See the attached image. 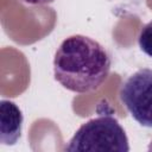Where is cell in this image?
<instances>
[{"instance_id":"6da1fadb","label":"cell","mask_w":152,"mask_h":152,"mask_svg":"<svg viewBox=\"0 0 152 152\" xmlns=\"http://www.w3.org/2000/svg\"><path fill=\"white\" fill-rule=\"evenodd\" d=\"M110 56L95 39L74 34L65 38L53 58L55 80L74 93L96 90L107 80Z\"/></svg>"},{"instance_id":"7a4b0ae2","label":"cell","mask_w":152,"mask_h":152,"mask_svg":"<svg viewBox=\"0 0 152 152\" xmlns=\"http://www.w3.org/2000/svg\"><path fill=\"white\" fill-rule=\"evenodd\" d=\"M64 150L128 152L129 144L118 119L110 113H103L81 125Z\"/></svg>"},{"instance_id":"3957f363","label":"cell","mask_w":152,"mask_h":152,"mask_svg":"<svg viewBox=\"0 0 152 152\" xmlns=\"http://www.w3.org/2000/svg\"><path fill=\"white\" fill-rule=\"evenodd\" d=\"M120 100L132 118L144 127H152V69L142 68L121 86Z\"/></svg>"},{"instance_id":"277c9868","label":"cell","mask_w":152,"mask_h":152,"mask_svg":"<svg viewBox=\"0 0 152 152\" xmlns=\"http://www.w3.org/2000/svg\"><path fill=\"white\" fill-rule=\"evenodd\" d=\"M24 116L20 108L11 100L0 102V140L4 145H14L21 137Z\"/></svg>"},{"instance_id":"5b68a950","label":"cell","mask_w":152,"mask_h":152,"mask_svg":"<svg viewBox=\"0 0 152 152\" xmlns=\"http://www.w3.org/2000/svg\"><path fill=\"white\" fill-rule=\"evenodd\" d=\"M138 44L140 50L152 58V20L140 30Z\"/></svg>"},{"instance_id":"8992f818","label":"cell","mask_w":152,"mask_h":152,"mask_svg":"<svg viewBox=\"0 0 152 152\" xmlns=\"http://www.w3.org/2000/svg\"><path fill=\"white\" fill-rule=\"evenodd\" d=\"M26 5H46V4H51L55 0H19Z\"/></svg>"},{"instance_id":"52a82bcc","label":"cell","mask_w":152,"mask_h":152,"mask_svg":"<svg viewBox=\"0 0 152 152\" xmlns=\"http://www.w3.org/2000/svg\"><path fill=\"white\" fill-rule=\"evenodd\" d=\"M147 151L152 152V140H151V142H150V145H148V147H147Z\"/></svg>"}]
</instances>
